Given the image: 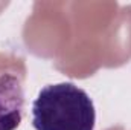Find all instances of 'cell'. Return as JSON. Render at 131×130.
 <instances>
[{"mask_svg":"<svg viewBox=\"0 0 131 130\" xmlns=\"http://www.w3.org/2000/svg\"><path fill=\"white\" fill-rule=\"evenodd\" d=\"M96 112L89 94L73 83L44 86L32 104L35 130H95Z\"/></svg>","mask_w":131,"mask_h":130,"instance_id":"obj_1","label":"cell"},{"mask_svg":"<svg viewBox=\"0 0 131 130\" xmlns=\"http://www.w3.org/2000/svg\"><path fill=\"white\" fill-rule=\"evenodd\" d=\"M25 92L14 73H0V130H15L23 118Z\"/></svg>","mask_w":131,"mask_h":130,"instance_id":"obj_2","label":"cell"}]
</instances>
